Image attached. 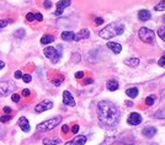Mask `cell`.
Here are the masks:
<instances>
[{"mask_svg": "<svg viewBox=\"0 0 165 145\" xmlns=\"http://www.w3.org/2000/svg\"><path fill=\"white\" fill-rule=\"evenodd\" d=\"M90 36V31L87 28H82L80 30L78 33H75L74 36V41H80V39H85V38H89Z\"/></svg>", "mask_w": 165, "mask_h": 145, "instance_id": "cell-12", "label": "cell"}, {"mask_svg": "<svg viewBox=\"0 0 165 145\" xmlns=\"http://www.w3.org/2000/svg\"><path fill=\"white\" fill-rule=\"evenodd\" d=\"M53 84H54L56 86H59V85L62 84V79H59V80H54V81H53Z\"/></svg>", "mask_w": 165, "mask_h": 145, "instance_id": "cell-43", "label": "cell"}, {"mask_svg": "<svg viewBox=\"0 0 165 145\" xmlns=\"http://www.w3.org/2000/svg\"><path fill=\"white\" fill-rule=\"evenodd\" d=\"M138 89L137 87H131V89H127L126 90V95L127 96H129L131 99H134V97H137L138 96Z\"/></svg>", "mask_w": 165, "mask_h": 145, "instance_id": "cell-20", "label": "cell"}, {"mask_svg": "<svg viewBox=\"0 0 165 145\" xmlns=\"http://www.w3.org/2000/svg\"><path fill=\"white\" fill-rule=\"evenodd\" d=\"M142 133H143V135H146L147 138H152V137H154V135L157 134V128H154V127H146V128L142 131Z\"/></svg>", "mask_w": 165, "mask_h": 145, "instance_id": "cell-15", "label": "cell"}, {"mask_svg": "<svg viewBox=\"0 0 165 145\" xmlns=\"http://www.w3.org/2000/svg\"><path fill=\"white\" fill-rule=\"evenodd\" d=\"M22 71L21 70H16L15 71V74H14V76H15V79H20V78H22Z\"/></svg>", "mask_w": 165, "mask_h": 145, "instance_id": "cell-33", "label": "cell"}, {"mask_svg": "<svg viewBox=\"0 0 165 145\" xmlns=\"http://www.w3.org/2000/svg\"><path fill=\"white\" fill-rule=\"evenodd\" d=\"M43 53H44V55L47 58H49L52 60V63H58L59 59H61V57H62V54L54 47H51V46L49 47H46L43 49Z\"/></svg>", "mask_w": 165, "mask_h": 145, "instance_id": "cell-5", "label": "cell"}, {"mask_svg": "<svg viewBox=\"0 0 165 145\" xmlns=\"http://www.w3.org/2000/svg\"><path fill=\"white\" fill-rule=\"evenodd\" d=\"M157 11H164L165 10V0H162L160 2H158L157 5H155V7H154Z\"/></svg>", "mask_w": 165, "mask_h": 145, "instance_id": "cell-24", "label": "cell"}, {"mask_svg": "<svg viewBox=\"0 0 165 145\" xmlns=\"http://www.w3.org/2000/svg\"><path fill=\"white\" fill-rule=\"evenodd\" d=\"M16 89V85L11 81H2L0 83V97H5L10 95V92H14Z\"/></svg>", "mask_w": 165, "mask_h": 145, "instance_id": "cell-6", "label": "cell"}, {"mask_svg": "<svg viewBox=\"0 0 165 145\" xmlns=\"http://www.w3.org/2000/svg\"><path fill=\"white\" fill-rule=\"evenodd\" d=\"M74 36H75V33L73 31H64L61 34V37H62L63 41H73L74 39Z\"/></svg>", "mask_w": 165, "mask_h": 145, "instance_id": "cell-17", "label": "cell"}, {"mask_svg": "<svg viewBox=\"0 0 165 145\" xmlns=\"http://www.w3.org/2000/svg\"><path fill=\"white\" fill-rule=\"evenodd\" d=\"M26 20L30 21V22H32V21L35 20V14H33V12H28V14L26 15Z\"/></svg>", "mask_w": 165, "mask_h": 145, "instance_id": "cell-30", "label": "cell"}, {"mask_svg": "<svg viewBox=\"0 0 165 145\" xmlns=\"http://www.w3.org/2000/svg\"><path fill=\"white\" fill-rule=\"evenodd\" d=\"M106 87L108 91H116L118 89V83L116 80H110V81H107Z\"/></svg>", "mask_w": 165, "mask_h": 145, "instance_id": "cell-19", "label": "cell"}, {"mask_svg": "<svg viewBox=\"0 0 165 145\" xmlns=\"http://www.w3.org/2000/svg\"><path fill=\"white\" fill-rule=\"evenodd\" d=\"M9 23V20H0V28H4L6 27Z\"/></svg>", "mask_w": 165, "mask_h": 145, "instance_id": "cell-34", "label": "cell"}, {"mask_svg": "<svg viewBox=\"0 0 165 145\" xmlns=\"http://www.w3.org/2000/svg\"><path fill=\"white\" fill-rule=\"evenodd\" d=\"M35 20H37V21H42L43 20V16H42V14H40V12H37V14H35Z\"/></svg>", "mask_w": 165, "mask_h": 145, "instance_id": "cell-35", "label": "cell"}, {"mask_svg": "<svg viewBox=\"0 0 165 145\" xmlns=\"http://www.w3.org/2000/svg\"><path fill=\"white\" fill-rule=\"evenodd\" d=\"M22 80H23V83L28 84V83H31V80H32V76H31L30 74H23V75H22Z\"/></svg>", "mask_w": 165, "mask_h": 145, "instance_id": "cell-27", "label": "cell"}, {"mask_svg": "<svg viewBox=\"0 0 165 145\" xmlns=\"http://www.w3.org/2000/svg\"><path fill=\"white\" fill-rule=\"evenodd\" d=\"M61 121H62V117H61V116H57V117H53V118H51V119H48V121H44V122L37 124L36 128H37L38 132H49V131H52L53 128H56V127L59 124Z\"/></svg>", "mask_w": 165, "mask_h": 145, "instance_id": "cell-3", "label": "cell"}, {"mask_svg": "<svg viewBox=\"0 0 165 145\" xmlns=\"http://www.w3.org/2000/svg\"><path fill=\"white\" fill-rule=\"evenodd\" d=\"M11 100H12V102H19L20 101V95L19 94H12L11 95Z\"/></svg>", "mask_w": 165, "mask_h": 145, "instance_id": "cell-31", "label": "cell"}, {"mask_svg": "<svg viewBox=\"0 0 165 145\" xmlns=\"http://www.w3.org/2000/svg\"><path fill=\"white\" fill-rule=\"evenodd\" d=\"M154 101H155V96H154V95L148 96V97L146 99V105H147V106H153V105H154Z\"/></svg>", "mask_w": 165, "mask_h": 145, "instance_id": "cell-23", "label": "cell"}, {"mask_svg": "<svg viewBox=\"0 0 165 145\" xmlns=\"http://www.w3.org/2000/svg\"><path fill=\"white\" fill-rule=\"evenodd\" d=\"M2 111H4V113H6V115H9V113H10V112H11L12 110H11L10 107H4V108H2Z\"/></svg>", "mask_w": 165, "mask_h": 145, "instance_id": "cell-41", "label": "cell"}, {"mask_svg": "<svg viewBox=\"0 0 165 145\" xmlns=\"http://www.w3.org/2000/svg\"><path fill=\"white\" fill-rule=\"evenodd\" d=\"M85 143H86V137H84V135H78V137H75L73 140L66 143V145H84Z\"/></svg>", "mask_w": 165, "mask_h": 145, "instance_id": "cell-14", "label": "cell"}, {"mask_svg": "<svg viewBox=\"0 0 165 145\" xmlns=\"http://www.w3.org/2000/svg\"><path fill=\"white\" fill-rule=\"evenodd\" d=\"M54 41V37L53 36H49V34H44L42 38H41V43L42 44H49Z\"/></svg>", "mask_w": 165, "mask_h": 145, "instance_id": "cell-21", "label": "cell"}, {"mask_svg": "<svg viewBox=\"0 0 165 145\" xmlns=\"http://www.w3.org/2000/svg\"><path fill=\"white\" fill-rule=\"evenodd\" d=\"M82 76H84V73H82V71H77V73H75V78H77V79H82Z\"/></svg>", "mask_w": 165, "mask_h": 145, "instance_id": "cell-40", "label": "cell"}, {"mask_svg": "<svg viewBox=\"0 0 165 145\" xmlns=\"http://www.w3.org/2000/svg\"><path fill=\"white\" fill-rule=\"evenodd\" d=\"M97 117L104 126L113 127L118 123L120 112L115 103L110 101H101L97 105Z\"/></svg>", "mask_w": 165, "mask_h": 145, "instance_id": "cell-1", "label": "cell"}, {"mask_svg": "<svg viewBox=\"0 0 165 145\" xmlns=\"http://www.w3.org/2000/svg\"><path fill=\"white\" fill-rule=\"evenodd\" d=\"M30 95H31V91H30L28 89H23V90H22V96L27 97V96H30Z\"/></svg>", "mask_w": 165, "mask_h": 145, "instance_id": "cell-37", "label": "cell"}, {"mask_svg": "<svg viewBox=\"0 0 165 145\" xmlns=\"http://www.w3.org/2000/svg\"><path fill=\"white\" fill-rule=\"evenodd\" d=\"M68 131H69V127L64 124V126L62 127V132H63V133H68Z\"/></svg>", "mask_w": 165, "mask_h": 145, "instance_id": "cell-42", "label": "cell"}, {"mask_svg": "<svg viewBox=\"0 0 165 145\" xmlns=\"http://www.w3.org/2000/svg\"><path fill=\"white\" fill-rule=\"evenodd\" d=\"M139 38L144 42V43H154V38H155V33L152 31V30H149V28H147V27H142L141 30H139Z\"/></svg>", "mask_w": 165, "mask_h": 145, "instance_id": "cell-4", "label": "cell"}, {"mask_svg": "<svg viewBox=\"0 0 165 145\" xmlns=\"http://www.w3.org/2000/svg\"><path fill=\"white\" fill-rule=\"evenodd\" d=\"M158 64H159V65H160L162 68H165V55H164V57H162V58L159 59Z\"/></svg>", "mask_w": 165, "mask_h": 145, "instance_id": "cell-36", "label": "cell"}, {"mask_svg": "<svg viewBox=\"0 0 165 145\" xmlns=\"http://www.w3.org/2000/svg\"><path fill=\"white\" fill-rule=\"evenodd\" d=\"M43 4H44L43 6H44L46 9H51V7H52V2H51V1H48V0H46Z\"/></svg>", "mask_w": 165, "mask_h": 145, "instance_id": "cell-38", "label": "cell"}, {"mask_svg": "<svg viewBox=\"0 0 165 145\" xmlns=\"http://www.w3.org/2000/svg\"><path fill=\"white\" fill-rule=\"evenodd\" d=\"M107 47H108L115 54H118V53H121V50H122V46H121L118 42H112V41H110V42L107 43Z\"/></svg>", "mask_w": 165, "mask_h": 145, "instance_id": "cell-13", "label": "cell"}, {"mask_svg": "<svg viewBox=\"0 0 165 145\" xmlns=\"http://www.w3.org/2000/svg\"><path fill=\"white\" fill-rule=\"evenodd\" d=\"M150 17H152V14L148 10H141L138 12V18L141 21H148V20H150Z\"/></svg>", "mask_w": 165, "mask_h": 145, "instance_id": "cell-16", "label": "cell"}, {"mask_svg": "<svg viewBox=\"0 0 165 145\" xmlns=\"http://www.w3.org/2000/svg\"><path fill=\"white\" fill-rule=\"evenodd\" d=\"M4 66H5V63H4L2 60H0V69H2Z\"/></svg>", "mask_w": 165, "mask_h": 145, "instance_id": "cell-44", "label": "cell"}, {"mask_svg": "<svg viewBox=\"0 0 165 145\" xmlns=\"http://www.w3.org/2000/svg\"><path fill=\"white\" fill-rule=\"evenodd\" d=\"M158 36L165 41V26H162V27H159V30H158Z\"/></svg>", "mask_w": 165, "mask_h": 145, "instance_id": "cell-26", "label": "cell"}, {"mask_svg": "<svg viewBox=\"0 0 165 145\" xmlns=\"http://www.w3.org/2000/svg\"><path fill=\"white\" fill-rule=\"evenodd\" d=\"M127 122H128L129 124H132V126H138V124L142 122V116H141L139 113H131V115L128 116Z\"/></svg>", "mask_w": 165, "mask_h": 145, "instance_id": "cell-10", "label": "cell"}, {"mask_svg": "<svg viewBox=\"0 0 165 145\" xmlns=\"http://www.w3.org/2000/svg\"><path fill=\"white\" fill-rule=\"evenodd\" d=\"M61 143L59 139H44L43 140V145H57Z\"/></svg>", "mask_w": 165, "mask_h": 145, "instance_id": "cell-22", "label": "cell"}, {"mask_svg": "<svg viewBox=\"0 0 165 145\" xmlns=\"http://www.w3.org/2000/svg\"><path fill=\"white\" fill-rule=\"evenodd\" d=\"M104 23V18L102 17H96L95 18V25L96 26H100V25H102Z\"/></svg>", "mask_w": 165, "mask_h": 145, "instance_id": "cell-32", "label": "cell"}, {"mask_svg": "<svg viewBox=\"0 0 165 145\" xmlns=\"http://www.w3.org/2000/svg\"><path fill=\"white\" fill-rule=\"evenodd\" d=\"M115 139H116V137H110V138H107L106 140H105V143L101 145H110L111 143H113L115 142Z\"/></svg>", "mask_w": 165, "mask_h": 145, "instance_id": "cell-29", "label": "cell"}, {"mask_svg": "<svg viewBox=\"0 0 165 145\" xmlns=\"http://www.w3.org/2000/svg\"><path fill=\"white\" fill-rule=\"evenodd\" d=\"M91 83H92V80H91V79H87V80H85V84H86V85H87V84H91Z\"/></svg>", "mask_w": 165, "mask_h": 145, "instance_id": "cell-45", "label": "cell"}, {"mask_svg": "<svg viewBox=\"0 0 165 145\" xmlns=\"http://www.w3.org/2000/svg\"><path fill=\"white\" fill-rule=\"evenodd\" d=\"M11 119V116L10 115H5V116H1L0 117V122L1 123H6V122H9Z\"/></svg>", "mask_w": 165, "mask_h": 145, "instance_id": "cell-28", "label": "cell"}, {"mask_svg": "<svg viewBox=\"0 0 165 145\" xmlns=\"http://www.w3.org/2000/svg\"><path fill=\"white\" fill-rule=\"evenodd\" d=\"M52 107H53V102L49 101V100H46V101H43V102H40V103L35 107V112H36V113H42V112H44V111L51 110Z\"/></svg>", "mask_w": 165, "mask_h": 145, "instance_id": "cell-7", "label": "cell"}, {"mask_svg": "<svg viewBox=\"0 0 165 145\" xmlns=\"http://www.w3.org/2000/svg\"><path fill=\"white\" fill-rule=\"evenodd\" d=\"M125 63H126V65H128L131 68H136L139 65V59L138 58H129V59H126Z\"/></svg>", "mask_w": 165, "mask_h": 145, "instance_id": "cell-18", "label": "cell"}, {"mask_svg": "<svg viewBox=\"0 0 165 145\" xmlns=\"http://www.w3.org/2000/svg\"><path fill=\"white\" fill-rule=\"evenodd\" d=\"M63 103L67 105V106H70V107L75 106V100H74V97L72 96V94L69 91H64L63 92Z\"/></svg>", "mask_w": 165, "mask_h": 145, "instance_id": "cell-9", "label": "cell"}, {"mask_svg": "<svg viewBox=\"0 0 165 145\" xmlns=\"http://www.w3.org/2000/svg\"><path fill=\"white\" fill-rule=\"evenodd\" d=\"M14 36H15L16 38H22V37H25V30H23V28L16 30L15 33H14Z\"/></svg>", "mask_w": 165, "mask_h": 145, "instance_id": "cell-25", "label": "cell"}, {"mask_svg": "<svg viewBox=\"0 0 165 145\" xmlns=\"http://www.w3.org/2000/svg\"><path fill=\"white\" fill-rule=\"evenodd\" d=\"M79 132V126L78 124H75V126H73V128H72V133H74V134H77Z\"/></svg>", "mask_w": 165, "mask_h": 145, "instance_id": "cell-39", "label": "cell"}, {"mask_svg": "<svg viewBox=\"0 0 165 145\" xmlns=\"http://www.w3.org/2000/svg\"><path fill=\"white\" fill-rule=\"evenodd\" d=\"M164 22H165V16H164Z\"/></svg>", "mask_w": 165, "mask_h": 145, "instance_id": "cell-46", "label": "cell"}, {"mask_svg": "<svg viewBox=\"0 0 165 145\" xmlns=\"http://www.w3.org/2000/svg\"><path fill=\"white\" fill-rule=\"evenodd\" d=\"M70 4H72L70 0H61V1H58V2H57V10H56L54 15L61 16V15L63 14V10H64L66 7H68V6H70Z\"/></svg>", "mask_w": 165, "mask_h": 145, "instance_id": "cell-8", "label": "cell"}, {"mask_svg": "<svg viewBox=\"0 0 165 145\" xmlns=\"http://www.w3.org/2000/svg\"><path fill=\"white\" fill-rule=\"evenodd\" d=\"M123 32H125V25L111 23V25H107L102 31H100V37L104 39H111L112 37L122 34Z\"/></svg>", "mask_w": 165, "mask_h": 145, "instance_id": "cell-2", "label": "cell"}, {"mask_svg": "<svg viewBox=\"0 0 165 145\" xmlns=\"http://www.w3.org/2000/svg\"><path fill=\"white\" fill-rule=\"evenodd\" d=\"M19 126H20V128L22 129V132H25V133H27V132H30V129H31V127H30V122H28V119L26 118V117H20L19 118Z\"/></svg>", "mask_w": 165, "mask_h": 145, "instance_id": "cell-11", "label": "cell"}]
</instances>
